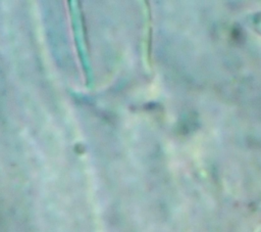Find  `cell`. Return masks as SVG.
<instances>
[]
</instances>
